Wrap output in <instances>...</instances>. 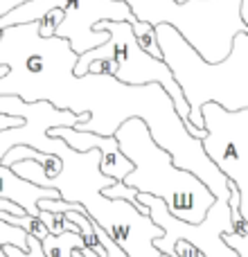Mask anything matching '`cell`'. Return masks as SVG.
<instances>
[{"instance_id":"6da1fadb","label":"cell","mask_w":248,"mask_h":257,"mask_svg":"<svg viewBox=\"0 0 248 257\" xmlns=\"http://www.w3.org/2000/svg\"><path fill=\"white\" fill-rule=\"evenodd\" d=\"M77 57L66 39L39 36V23L5 27L0 66H7L9 72L0 79V95H18L23 102H50L77 115L88 113V122L75 128L97 136H115L124 122L138 117L176 167L201 178L214 199H230V181L208 158L201 138L190 136L163 86H129L113 75L75 77Z\"/></svg>"},{"instance_id":"7a4b0ae2","label":"cell","mask_w":248,"mask_h":257,"mask_svg":"<svg viewBox=\"0 0 248 257\" xmlns=\"http://www.w3.org/2000/svg\"><path fill=\"white\" fill-rule=\"evenodd\" d=\"M54 156L61 160V169L54 176H48L43 165L36 160H21L14 163L12 169L27 183L41 187H52L59 192V199L79 203L90 219L115 241L127 257H160L154 246L156 237H163L165 230L149 217L133 208L129 201L108 199L104 190L111 187L113 178L102 174L99 149L75 151L63 140L54 138Z\"/></svg>"},{"instance_id":"3957f363","label":"cell","mask_w":248,"mask_h":257,"mask_svg":"<svg viewBox=\"0 0 248 257\" xmlns=\"http://www.w3.org/2000/svg\"><path fill=\"white\" fill-rule=\"evenodd\" d=\"M122 154L131 160L133 169L127 174L124 185L136 187L142 194L158 196L176 219L201 223L212 208L214 194L201 178L174 165L172 156L156 145L142 120L131 117L115 131Z\"/></svg>"},{"instance_id":"277c9868","label":"cell","mask_w":248,"mask_h":257,"mask_svg":"<svg viewBox=\"0 0 248 257\" xmlns=\"http://www.w3.org/2000/svg\"><path fill=\"white\" fill-rule=\"evenodd\" d=\"M133 18L149 25H172L208 63L230 54L237 34H248L241 18V0H124Z\"/></svg>"},{"instance_id":"5b68a950","label":"cell","mask_w":248,"mask_h":257,"mask_svg":"<svg viewBox=\"0 0 248 257\" xmlns=\"http://www.w3.org/2000/svg\"><path fill=\"white\" fill-rule=\"evenodd\" d=\"M95 32H108V41L97 48L88 50V52L79 54L77 63L72 68L75 77H84L88 72V63L95 59H113L115 61V79L129 86H147V84H160L165 88V93L172 97L176 113L181 115L183 124L187 122L190 115V106L185 102L181 86H178L176 77L172 75L169 66L163 59H156L151 54H147L145 50L138 45L133 30L129 25V21H99L93 27Z\"/></svg>"},{"instance_id":"8992f818","label":"cell","mask_w":248,"mask_h":257,"mask_svg":"<svg viewBox=\"0 0 248 257\" xmlns=\"http://www.w3.org/2000/svg\"><path fill=\"white\" fill-rule=\"evenodd\" d=\"M52 9L63 12V21L57 27V36L66 39L75 54H84L108 41V32L93 30L95 23L136 21L127 3H113V0H30V3L5 14L0 18V30L25 25V23H36Z\"/></svg>"},{"instance_id":"52a82bcc","label":"cell","mask_w":248,"mask_h":257,"mask_svg":"<svg viewBox=\"0 0 248 257\" xmlns=\"http://www.w3.org/2000/svg\"><path fill=\"white\" fill-rule=\"evenodd\" d=\"M203 149L217 169L239 192V214L248 223V108L226 111L217 102L201 108Z\"/></svg>"},{"instance_id":"ba28073f","label":"cell","mask_w":248,"mask_h":257,"mask_svg":"<svg viewBox=\"0 0 248 257\" xmlns=\"http://www.w3.org/2000/svg\"><path fill=\"white\" fill-rule=\"evenodd\" d=\"M0 113L23 117L16 128L0 131V160L12 147H32L41 154H52L54 138L48 136L50 128L77 126L88 122V113H72L52 106L50 102H23L18 95H0Z\"/></svg>"},{"instance_id":"9c48e42d","label":"cell","mask_w":248,"mask_h":257,"mask_svg":"<svg viewBox=\"0 0 248 257\" xmlns=\"http://www.w3.org/2000/svg\"><path fill=\"white\" fill-rule=\"evenodd\" d=\"M138 201L145 205L149 217L165 232H174V235H181L185 239L194 241L208 257H239V253L235 248H230L226 244V239H223V235L235 232V221H232V212L228 201H219V199L214 201L212 208L208 210V214H205V219L201 223H187L183 219H176L158 196L142 194L140 192Z\"/></svg>"},{"instance_id":"30bf717a","label":"cell","mask_w":248,"mask_h":257,"mask_svg":"<svg viewBox=\"0 0 248 257\" xmlns=\"http://www.w3.org/2000/svg\"><path fill=\"white\" fill-rule=\"evenodd\" d=\"M48 136L63 140L68 147H72L75 151L99 149V154H102L99 169H102V174L111 176L113 181H124V178H127V174L133 169L131 160L122 154V149H120V145H117L115 136H97V133H90V131H77L75 126L50 128Z\"/></svg>"},{"instance_id":"8fae6325","label":"cell","mask_w":248,"mask_h":257,"mask_svg":"<svg viewBox=\"0 0 248 257\" xmlns=\"http://www.w3.org/2000/svg\"><path fill=\"white\" fill-rule=\"evenodd\" d=\"M0 199L18 203L27 214L39 217V201L41 199H59V192L52 187H41L27 183L12 167L0 165Z\"/></svg>"},{"instance_id":"7c38bea8","label":"cell","mask_w":248,"mask_h":257,"mask_svg":"<svg viewBox=\"0 0 248 257\" xmlns=\"http://www.w3.org/2000/svg\"><path fill=\"white\" fill-rule=\"evenodd\" d=\"M3 210L9 214H23L25 210L21 208L18 203L7 199H0V246H16L21 250H27V232L23 228L9 223L7 219L3 217Z\"/></svg>"},{"instance_id":"4fadbf2b","label":"cell","mask_w":248,"mask_h":257,"mask_svg":"<svg viewBox=\"0 0 248 257\" xmlns=\"http://www.w3.org/2000/svg\"><path fill=\"white\" fill-rule=\"evenodd\" d=\"M21 160H36L39 165H43V169H45L48 176H54V174H59V169H61V160H59V156L41 154V151L32 149V147H12V149L3 156L0 165L12 167L14 163H21Z\"/></svg>"},{"instance_id":"5bb4252c","label":"cell","mask_w":248,"mask_h":257,"mask_svg":"<svg viewBox=\"0 0 248 257\" xmlns=\"http://www.w3.org/2000/svg\"><path fill=\"white\" fill-rule=\"evenodd\" d=\"M41 246L45 257H72V248L86 244L79 232H63V235H48L41 241Z\"/></svg>"},{"instance_id":"9a60e30c","label":"cell","mask_w":248,"mask_h":257,"mask_svg":"<svg viewBox=\"0 0 248 257\" xmlns=\"http://www.w3.org/2000/svg\"><path fill=\"white\" fill-rule=\"evenodd\" d=\"M129 25H131L138 45H140L147 54H151V57H156V59H163V52H160L158 36H156V27L154 25L142 23V21H133V23H129Z\"/></svg>"},{"instance_id":"2e32d148","label":"cell","mask_w":248,"mask_h":257,"mask_svg":"<svg viewBox=\"0 0 248 257\" xmlns=\"http://www.w3.org/2000/svg\"><path fill=\"white\" fill-rule=\"evenodd\" d=\"M3 217L7 219L9 223L23 228L27 235L36 237V239H41V241H43L45 237L50 235V230L43 226V221H41L39 217H32V214H27V212H23V214H9V212H5V210H3Z\"/></svg>"},{"instance_id":"e0dca14e","label":"cell","mask_w":248,"mask_h":257,"mask_svg":"<svg viewBox=\"0 0 248 257\" xmlns=\"http://www.w3.org/2000/svg\"><path fill=\"white\" fill-rule=\"evenodd\" d=\"M63 21V12L61 9H52V12H48L39 23V36H43V39H52V36H57V27L59 23Z\"/></svg>"},{"instance_id":"ac0fdd59","label":"cell","mask_w":248,"mask_h":257,"mask_svg":"<svg viewBox=\"0 0 248 257\" xmlns=\"http://www.w3.org/2000/svg\"><path fill=\"white\" fill-rule=\"evenodd\" d=\"M3 250L7 257H45L41 239H36L32 235H27V250H21L16 246H3Z\"/></svg>"},{"instance_id":"d6986e66","label":"cell","mask_w":248,"mask_h":257,"mask_svg":"<svg viewBox=\"0 0 248 257\" xmlns=\"http://www.w3.org/2000/svg\"><path fill=\"white\" fill-rule=\"evenodd\" d=\"M223 239H226V244L230 246V248H235L239 257H248V230L241 232V235H237V232H228V235H223Z\"/></svg>"},{"instance_id":"ffe728a7","label":"cell","mask_w":248,"mask_h":257,"mask_svg":"<svg viewBox=\"0 0 248 257\" xmlns=\"http://www.w3.org/2000/svg\"><path fill=\"white\" fill-rule=\"evenodd\" d=\"M115 61L113 59H95L88 63V72L86 75H115Z\"/></svg>"},{"instance_id":"44dd1931","label":"cell","mask_w":248,"mask_h":257,"mask_svg":"<svg viewBox=\"0 0 248 257\" xmlns=\"http://www.w3.org/2000/svg\"><path fill=\"white\" fill-rule=\"evenodd\" d=\"M95 232H97L99 241H102V244H104V248H106V255H108V257H127V255H124V250H122L120 246L115 244V241L111 239V237L106 235V232L102 230V228L97 226V223H95Z\"/></svg>"},{"instance_id":"7402d4cb","label":"cell","mask_w":248,"mask_h":257,"mask_svg":"<svg viewBox=\"0 0 248 257\" xmlns=\"http://www.w3.org/2000/svg\"><path fill=\"white\" fill-rule=\"evenodd\" d=\"M23 124V117H16V115H5V113H0V131H5V128H16Z\"/></svg>"},{"instance_id":"603a6c76","label":"cell","mask_w":248,"mask_h":257,"mask_svg":"<svg viewBox=\"0 0 248 257\" xmlns=\"http://www.w3.org/2000/svg\"><path fill=\"white\" fill-rule=\"evenodd\" d=\"M25 3H30V0H0V18H3L5 14H9L12 9H16V7H21V5H25Z\"/></svg>"},{"instance_id":"cb8c5ba5","label":"cell","mask_w":248,"mask_h":257,"mask_svg":"<svg viewBox=\"0 0 248 257\" xmlns=\"http://www.w3.org/2000/svg\"><path fill=\"white\" fill-rule=\"evenodd\" d=\"M0 36H3V30H0ZM7 72H9V68H7V66H0V79H3V77L7 75Z\"/></svg>"},{"instance_id":"d4e9b609","label":"cell","mask_w":248,"mask_h":257,"mask_svg":"<svg viewBox=\"0 0 248 257\" xmlns=\"http://www.w3.org/2000/svg\"><path fill=\"white\" fill-rule=\"evenodd\" d=\"M0 257H7V255H5V250H3V246H0Z\"/></svg>"},{"instance_id":"484cf974","label":"cell","mask_w":248,"mask_h":257,"mask_svg":"<svg viewBox=\"0 0 248 257\" xmlns=\"http://www.w3.org/2000/svg\"><path fill=\"white\" fill-rule=\"evenodd\" d=\"M176 3H181V5H183V3H190V0H176Z\"/></svg>"},{"instance_id":"4316f807","label":"cell","mask_w":248,"mask_h":257,"mask_svg":"<svg viewBox=\"0 0 248 257\" xmlns=\"http://www.w3.org/2000/svg\"><path fill=\"white\" fill-rule=\"evenodd\" d=\"M113 3H124V0H113Z\"/></svg>"}]
</instances>
